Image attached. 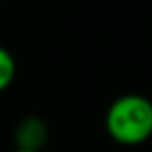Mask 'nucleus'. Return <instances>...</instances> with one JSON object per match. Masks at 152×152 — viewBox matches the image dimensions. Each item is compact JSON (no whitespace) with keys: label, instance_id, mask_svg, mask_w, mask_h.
Masks as SVG:
<instances>
[{"label":"nucleus","instance_id":"nucleus-1","mask_svg":"<svg viewBox=\"0 0 152 152\" xmlns=\"http://www.w3.org/2000/svg\"><path fill=\"white\" fill-rule=\"evenodd\" d=\"M106 133L121 146H140L152 137V100L142 94H123L104 115Z\"/></svg>","mask_w":152,"mask_h":152},{"label":"nucleus","instance_id":"nucleus-2","mask_svg":"<svg viewBox=\"0 0 152 152\" xmlns=\"http://www.w3.org/2000/svg\"><path fill=\"white\" fill-rule=\"evenodd\" d=\"M13 140H15V148L40 152L44 148V144L48 142V125L44 123L42 117L27 115L15 125Z\"/></svg>","mask_w":152,"mask_h":152},{"label":"nucleus","instance_id":"nucleus-3","mask_svg":"<svg viewBox=\"0 0 152 152\" xmlns=\"http://www.w3.org/2000/svg\"><path fill=\"white\" fill-rule=\"evenodd\" d=\"M15 77H17V61L9 48L0 46V92L9 90Z\"/></svg>","mask_w":152,"mask_h":152},{"label":"nucleus","instance_id":"nucleus-4","mask_svg":"<svg viewBox=\"0 0 152 152\" xmlns=\"http://www.w3.org/2000/svg\"><path fill=\"white\" fill-rule=\"evenodd\" d=\"M13 152H31V150H21V148H15Z\"/></svg>","mask_w":152,"mask_h":152}]
</instances>
